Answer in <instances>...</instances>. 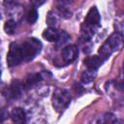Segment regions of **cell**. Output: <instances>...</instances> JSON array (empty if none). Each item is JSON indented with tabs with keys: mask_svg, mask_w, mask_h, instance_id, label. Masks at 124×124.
<instances>
[{
	"mask_svg": "<svg viewBox=\"0 0 124 124\" xmlns=\"http://www.w3.org/2000/svg\"><path fill=\"white\" fill-rule=\"evenodd\" d=\"M96 76H97V72H96V70L88 69V70L84 71V72L81 74V76H80V79H81L82 83H85V84H86V83H90V82H92V81L95 79Z\"/></svg>",
	"mask_w": 124,
	"mask_h": 124,
	"instance_id": "7c38bea8",
	"label": "cell"
},
{
	"mask_svg": "<svg viewBox=\"0 0 124 124\" xmlns=\"http://www.w3.org/2000/svg\"><path fill=\"white\" fill-rule=\"evenodd\" d=\"M51 103L54 109L58 112L63 111L68 108L71 103V95L68 90L63 88H57L53 91L51 97Z\"/></svg>",
	"mask_w": 124,
	"mask_h": 124,
	"instance_id": "7a4b0ae2",
	"label": "cell"
},
{
	"mask_svg": "<svg viewBox=\"0 0 124 124\" xmlns=\"http://www.w3.org/2000/svg\"><path fill=\"white\" fill-rule=\"evenodd\" d=\"M18 3V0H3V4L7 8H11L16 6Z\"/></svg>",
	"mask_w": 124,
	"mask_h": 124,
	"instance_id": "d6986e66",
	"label": "cell"
},
{
	"mask_svg": "<svg viewBox=\"0 0 124 124\" xmlns=\"http://www.w3.org/2000/svg\"><path fill=\"white\" fill-rule=\"evenodd\" d=\"M38 19V12L36 10V8H32L28 11L27 15H26V20L29 23H34L36 20Z\"/></svg>",
	"mask_w": 124,
	"mask_h": 124,
	"instance_id": "e0dca14e",
	"label": "cell"
},
{
	"mask_svg": "<svg viewBox=\"0 0 124 124\" xmlns=\"http://www.w3.org/2000/svg\"><path fill=\"white\" fill-rule=\"evenodd\" d=\"M78 48L75 45L66 46L62 49V58L67 63H71L74 60H76V58L78 57Z\"/></svg>",
	"mask_w": 124,
	"mask_h": 124,
	"instance_id": "5b68a950",
	"label": "cell"
},
{
	"mask_svg": "<svg viewBox=\"0 0 124 124\" xmlns=\"http://www.w3.org/2000/svg\"><path fill=\"white\" fill-rule=\"evenodd\" d=\"M106 43L111 48L112 51L119 50L122 47V45H123V35L119 32H115V33L111 34L107 39Z\"/></svg>",
	"mask_w": 124,
	"mask_h": 124,
	"instance_id": "277c9868",
	"label": "cell"
},
{
	"mask_svg": "<svg viewBox=\"0 0 124 124\" xmlns=\"http://www.w3.org/2000/svg\"><path fill=\"white\" fill-rule=\"evenodd\" d=\"M43 38L46 39L48 42H56L58 35H59V31L55 28V27H48L46 29L44 30L43 32Z\"/></svg>",
	"mask_w": 124,
	"mask_h": 124,
	"instance_id": "8fae6325",
	"label": "cell"
},
{
	"mask_svg": "<svg viewBox=\"0 0 124 124\" xmlns=\"http://www.w3.org/2000/svg\"><path fill=\"white\" fill-rule=\"evenodd\" d=\"M9 115V112L5 108H0V123H3Z\"/></svg>",
	"mask_w": 124,
	"mask_h": 124,
	"instance_id": "ac0fdd59",
	"label": "cell"
},
{
	"mask_svg": "<svg viewBox=\"0 0 124 124\" xmlns=\"http://www.w3.org/2000/svg\"><path fill=\"white\" fill-rule=\"evenodd\" d=\"M97 123H116L117 118L112 114V113H105L102 118L96 121Z\"/></svg>",
	"mask_w": 124,
	"mask_h": 124,
	"instance_id": "2e32d148",
	"label": "cell"
},
{
	"mask_svg": "<svg viewBox=\"0 0 124 124\" xmlns=\"http://www.w3.org/2000/svg\"><path fill=\"white\" fill-rule=\"evenodd\" d=\"M100 22H101V17H100L99 11L94 6V7H92L88 11L83 23L86 24V25H89V26H92V27L97 28V27L100 26Z\"/></svg>",
	"mask_w": 124,
	"mask_h": 124,
	"instance_id": "3957f363",
	"label": "cell"
},
{
	"mask_svg": "<svg viewBox=\"0 0 124 124\" xmlns=\"http://www.w3.org/2000/svg\"><path fill=\"white\" fill-rule=\"evenodd\" d=\"M46 1V0H30V3H31V5L34 8H39L40 6H42L43 4H45Z\"/></svg>",
	"mask_w": 124,
	"mask_h": 124,
	"instance_id": "ffe728a7",
	"label": "cell"
},
{
	"mask_svg": "<svg viewBox=\"0 0 124 124\" xmlns=\"http://www.w3.org/2000/svg\"><path fill=\"white\" fill-rule=\"evenodd\" d=\"M42 49V43L36 38H28L20 43H12L7 55L9 67H15L22 62L32 60Z\"/></svg>",
	"mask_w": 124,
	"mask_h": 124,
	"instance_id": "6da1fadb",
	"label": "cell"
},
{
	"mask_svg": "<svg viewBox=\"0 0 124 124\" xmlns=\"http://www.w3.org/2000/svg\"><path fill=\"white\" fill-rule=\"evenodd\" d=\"M16 28V22L14 19H8L4 23V31L8 35H13Z\"/></svg>",
	"mask_w": 124,
	"mask_h": 124,
	"instance_id": "4fadbf2b",
	"label": "cell"
},
{
	"mask_svg": "<svg viewBox=\"0 0 124 124\" xmlns=\"http://www.w3.org/2000/svg\"><path fill=\"white\" fill-rule=\"evenodd\" d=\"M12 121L16 124H22L26 121V113L21 108H15L11 112Z\"/></svg>",
	"mask_w": 124,
	"mask_h": 124,
	"instance_id": "ba28073f",
	"label": "cell"
},
{
	"mask_svg": "<svg viewBox=\"0 0 124 124\" xmlns=\"http://www.w3.org/2000/svg\"><path fill=\"white\" fill-rule=\"evenodd\" d=\"M72 5L71 0H57L56 7L58 9L59 15L64 18H69L72 16V11L70 10Z\"/></svg>",
	"mask_w": 124,
	"mask_h": 124,
	"instance_id": "52a82bcc",
	"label": "cell"
},
{
	"mask_svg": "<svg viewBox=\"0 0 124 124\" xmlns=\"http://www.w3.org/2000/svg\"><path fill=\"white\" fill-rule=\"evenodd\" d=\"M24 90L22 82H20L19 80H13V82L11 83V85L8 88V94L7 96L11 99H17L21 96L22 91Z\"/></svg>",
	"mask_w": 124,
	"mask_h": 124,
	"instance_id": "8992f818",
	"label": "cell"
},
{
	"mask_svg": "<svg viewBox=\"0 0 124 124\" xmlns=\"http://www.w3.org/2000/svg\"><path fill=\"white\" fill-rule=\"evenodd\" d=\"M70 39V35L66 32V31H59V35H58V38L55 42L56 44V46H63L65 43H67Z\"/></svg>",
	"mask_w": 124,
	"mask_h": 124,
	"instance_id": "9a60e30c",
	"label": "cell"
},
{
	"mask_svg": "<svg viewBox=\"0 0 124 124\" xmlns=\"http://www.w3.org/2000/svg\"><path fill=\"white\" fill-rule=\"evenodd\" d=\"M42 79H43L42 74H39V73L31 74V75L27 76V78H25V80L22 82L23 88L24 89H29V88L35 86L36 84H38Z\"/></svg>",
	"mask_w": 124,
	"mask_h": 124,
	"instance_id": "9c48e42d",
	"label": "cell"
},
{
	"mask_svg": "<svg viewBox=\"0 0 124 124\" xmlns=\"http://www.w3.org/2000/svg\"><path fill=\"white\" fill-rule=\"evenodd\" d=\"M58 22H59V20H58L57 16L52 11L48 12V14L46 16V23L48 24V26L49 27H55L56 28V26L58 25Z\"/></svg>",
	"mask_w": 124,
	"mask_h": 124,
	"instance_id": "5bb4252c",
	"label": "cell"
},
{
	"mask_svg": "<svg viewBox=\"0 0 124 124\" xmlns=\"http://www.w3.org/2000/svg\"><path fill=\"white\" fill-rule=\"evenodd\" d=\"M0 77H1V71H0Z\"/></svg>",
	"mask_w": 124,
	"mask_h": 124,
	"instance_id": "44dd1931",
	"label": "cell"
},
{
	"mask_svg": "<svg viewBox=\"0 0 124 124\" xmlns=\"http://www.w3.org/2000/svg\"><path fill=\"white\" fill-rule=\"evenodd\" d=\"M83 62H84V65H85L88 69L96 70V69H98V68L102 65L103 60L100 58V56L94 55V56H88V57L84 58Z\"/></svg>",
	"mask_w": 124,
	"mask_h": 124,
	"instance_id": "30bf717a",
	"label": "cell"
}]
</instances>
